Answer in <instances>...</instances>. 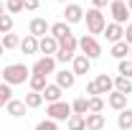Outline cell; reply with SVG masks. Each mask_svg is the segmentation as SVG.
I'll return each instance as SVG.
<instances>
[{
    "label": "cell",
    "instance_id": "6da1fadb",
    "mask_svg": "<svg viewBox=\"0 0 132 130\" xmlns=\"http://www.w3.org/2000/svg\"><path fill=\"white\" fill-rule=\"evenodd\" d=\"M0 77L5 84H10V87H15V84H26V82L31 79V69L26 64H8L3 71H0Z\"/></svg>",
    "mask_w": 132,
    "mask_h": 130
},
{
    "label": "cell",
    "instance_id": "7a4b0ae2",
    "mask_svg": "<svg viewBox=\"0 0 132 130\" xmlns=\"http://www.w3.org/2000/svg\"><path fill=\"white\" fill-rule=\"evenodd\" d=\"M76 49H79V38L74 36V33H69L66 38L59 41V51H56V61H74V56H76Z\"/></svg>",
    "mask_w": 132,
    "mask_h": 130
},
{
    "label": "cell",
    "instance_id": "3957f363",
    "mask_svg": "<svg viewBox=\"0 0 132 130\" xmlns=\"http://www.w3.org/2000/svg\"><path fill=\"white\" fill-rule=\"evenodd\" d=\"M86 31H89V36H94L97 38V33H104V28H107V20H104V13L102 10H97V8H92V10H86Z\"/></svg>",
    "mask_w": 132,
    "mask_h": 130
},
{
    "label": "cell",
    "instance_id": "277c9868",
    "mask_svg": "<svg viewBox=\"0 0 132 130\" xmlns=\"http://www.w3.org/2000/svg\"><path fill=\"white\" fill-rule=\"evenodd\" d=\"M46 115H48V120L59 122V120H69L74 112H71V105L61 99V102H53V105H48V107H46Z\"/></svg>",
    "mask_w": 132,
    "mask_h": 130
},
{
    "label": "cell",
    "instance_id": "5b68a950",
    "mask_svg": "<svg viewBox=\"0 0 132 130\" xmlns=\"http://www.w3.org/2000/svg\"><path fill=\"white\" fill-rule=\"evenodd\" d=\"M79 49H81V54L86 56V59H99L102 56V46H99V41L94 38V36H84V38H79Z\"/></svg>",
    "mask_w": 132,
    "mask_h": 130
},
{
    "label": "cell",
    "instance_id": "8992f818",
    "mask_svg": "<svg viewBox=\"0 0 132 130\" xmlns=\"http://www.w3.org/2000/svg\"><path fill=\"white\" fill-rule=\"evenodd\" d=\"M109 13H112V23H119V26H125V23H130L127 18H130V8H127V3L125 0H112L109 3Z\"/></svg>",
    "mask_w": 132,
    "mask_h": 130
},
{
    "label": "cell",
    "instance_id": "52a82bcc",
    "mask_svg": "<svg viewBox=\"0 0 132 130\" xmlns=\"http://www.w3.org/2000/svg\"><path fill=\"white\" fill-rule=\"evenodd\" d=\"M31 74H43V77L56 74V59H53V56H41V59L33 64Z\"/></svg>",
    "mask_w": 132,
    "mask_h": 130
},
{
    "label": "cell",
    "instance_id": "ba28073f",
    "mask_svg": "<svg viewBox=\"0 0 132 130\" xmlns=\"http://www.w3.org/2000/svg\"><path fill=\"white\" fill-rule=\"evenodd\" d=\"M48 31H51V23L46 20V18H33L31 23H28V33L31 36H36V38H43V36H48Z\"/></svg>",
    "mask_w": 132,
    "mask_h": 130
},
{
    "label": "cell",
    "instance_id": "9c48e42d",
    "mask_svg": "<svg viewBox=\"0 0 132 130\" xmlns=\"http://www.w3.org/2000/svg\"><path fill=\"white\" fill-rule=\"evenodd\" d=\"M71 71H74L76 77H86V74L92 71V59H86L84 54H76L74 61H71Z\"/></svg>",
    "mask_w": 132,
    "mask_h": 130
},
{
    "label": "cell",
    "instance_id": "30bf717a",
    "mask_svg": "<svg viewBox=\"0 0 132 130\" xmlns=\"http://www.w3.org/2000/svg\"><path fill=\"white\" fill-rule=\"evenodd\" d=\"M64 20L69 23V26H74V23L84 20V8H81V5H76V3H69L66 10H64Z\"/></svg>",
    "mask_w": 132,
    "mask_h": 130
},
{
    "label": "cell",
    "instance_id": "8fae6325",
    "mask_svg": "<svg viewBox=\"0 0 132 130\" xmlns=\"http://www.w3.org/2000/svg\"><path fill=\"white\" fill-rule=\"evenodd\" d=\"M38 51H43L46 56H56V51H59V41L48 33V36L38 38Z\"/></svg>",
    "mask_w": 132,
    "mask_h": 130
},
{
    "label": "cell",
    "instance_id": "7c38bea8",
    "mask_svg": "<svg viewBox=\"0 0 132 130\" xmlns=\"http://www.w3.org/2000/svg\"><path fill=\"white\" fill-rule=\"evenodd\" d=\"M104 38H107L109 44H117V41L125 38V28H122L119 23H109V26L104 28Z\"/></svg>",
    "mask_w": 132,
    "mask_h": 130
},
{
    "label": "cell",
    "instance_id": "4fadbf2b",
    "mask_svg": "<svg viewBox=\"0 0 132 130\" xmlns=\"http://www.w3.org/2000/svg\"><path fill=\"white\" fill-rule=\"evenodd\" d=\"M41 95H43V99H46L48 105H53V102H61V95H64V89H61L59 84H46V89H43Z\"/></svg>",
    "mask_w": 132,
    "mask_h": 130
},
{
    "label": "cell",
    "instance_id": "5bb4252c",
    "mask_svg": "<svg viewBox=\"0 0 132 130\" xmlns=\"http://www.w3.org/2000/svg\"><path fill=\"white\" fill-rule=\"evenodd\" d=\"M107 105H109L112 110H117V112H122V110L127 107V95H122V92H109Z\"/></svg>",
    "mask_w": 132,
    "mask_h": 130
},
{
    "label": "cell",
    "instance_id": "9a60e30c",
    "mask_svg": "<svg viewBox=\"0 0 132 130\" xmlns=\"http://www.w3.org/2000/svg\"><path fill=\"white\" fill-rule=\"evenodd\" d=\"M74 82H76V74H74V71H69V69L56 71V84H59L61 89H71V87H74Z\"/></svg>",
    "mask_w": 132,
    "mask_h": 130
},
{
    "label": "cell",
    "instance_id": "2e32d148",
    "mask_svg": "<svg viewBox=\"0 0 132 130\" xmlns=\"http://www.w3.org/2000/svg\"><path fill=\"white\" fill-rule=\"evenodd\" d=\"M94 82H97L99 95H109V92H114V79H112V77H107V74H99Z\"/></svg>",
    "mask_w": 132,
    "mask_h": 130
},
{
    "label": "cell",
    "instance_id": "e0dca14e",
    "mask_svg": "<svg viewBox=\"0 0 132 130\" xmlns=\"http://www.w3.org/2000/svg\"><path fill=\"white\" fill-rule=\"evenodd\" d=\"M71 33V26L66 23V20H59V23H51V36L56 38V41H61Z\"/></svg>",
    "mask_w": 132,
    "mask_h": 130
},
{
    "label": "cell",
    "instance_id": "ac0fdd59",
    "mask_svg": "<svg viewBox=\"0 0 132 130\" xmlns=\"http://www.w3.org/2000/svg\"><path fill=\"white\" fill-rule=\"evenodd\" d=\"M5 110H8L10 117H23V115H26V102H23V99H10V102L5 105Z\"/></svg>",
    "mask_w": 132,
    "mask_h": 130
},
{
    "label": "cell",
    "instance_id": "d6986e66",
    "mask_svg": "<svg viewBox=\"0 0 132 130\" xmlns=\"http://www.w3.org/2000/svg\"><path fill=\"white\" fill-rule=\"evenodd\" d=\"M18 49L23 51V54H36V51H38V38L28 33L26 38H20V46H18Z\"/></svg>",
    "mask_w": 132,
    "mask_h": 130
},
{
    "label": "cell",
    "instance_id": "ffe728a7",
    "mask_svg": "<svg viewBox=\"0 0 132 130\" xmlns=\"http://www.w3.org/2000/svg\"><path fill=\"white\" fill-rule=\"evenodd\" d=\"M109 54L114 56L117 61H122V59H127V56H130V46H127L125 41H117V44H112V49H109Z\"/></svg>",
    "mask_w": 132,
    "mask_h": 130
},
{
    "label": "cell",
    "instance_id": "44dd1931",
    "mask_svg": "<svg viewBox=\"0 0 132 130\" xmlns=\"http://www.w3.org/2000/svg\"><path fill=\"white\" fill-rule=\"evenodd\" d=\"M71 112L74 115H89V97H76L74 102H71Z\"/></svg>",
    "mask_w": 132,
    "mask_h": 130
},
{
    "label": "cell",
    "instance_id": "7402d4cb",
    "mask_svg": "<svg viewBox=\"0 0 132 130\" xmlns=\"http://www.w3.org/2000/svg\"><path fill=\"white\" fill-rule=\"evenodd\" d=\"M104 128V115L102 112H89L86 115V130H102Z\"/></svg>",
    "mask_w": 132,
    "mask_h": 130
},
{
    "label": "cell",
    "instance_id": "603a6c76",
    "mask_svg": "<svg viewBox=\"0 0 132 130\" xmlns=\"http://www.w3.org/2000/svg\"><path fill=\"white\" fill-rule=\"evenodd\" d=\"M114 92H122V95L130 97V95H132V79H127V77H117V79H114Z\"/></svg>",
    "mask_w": 132,
    "mask_h": 130
},
{
    "label": "cell",
    "instance_id": "cb8c5ba5",
    "mask_svg": "<svg viewBox=\"0 0 132 130\" xmlns=\"http://www.w3.org/2000/svg\"><path fill=\"white\" fill-rule=\"evenodd\" d=\"M117 125H119V130H132V110H130V107H125V110L119 112Z\"/></svg>",
    "mask_w": 132,
    "mask_h": 130
},
{
    "label": "cell",
    "instance_id": "d4e9b609",
    "mask_svg": "<svg viewBox=\"0 0 132 130\" xmlns=\"http://www.w3.org/2000/svg\"><path fill=\"white\" fill-rule=\"evenodd\" d=\"M28 84H31V92H43L48 82H46V77H43V74H31Z\"/></svg>",
    "mask_w": 132,
    "mask_h": 130
},
{
    "label": "cell",
    "instance_id": "484cf974",
    "mask_svg": "<svg viewBox=\"0 0 132 130\" xmlns=\"http://www.w3.org/2000/svg\"><path fill=\"white\" fill-rule=\"evenodd\" d=\"M13 26H15V20H13L10 13H3V16H0V33H3V36H5V33H13Z\"/></svg>",
    "mask_w": 132,
    "mask_h": 130
},
{
    "label": "cell",
    "instance_id": "4316f807",
    "mask_svg": "<svg viewBox=\"0 0 132 130\" xmlns=\"http://www.w3.org/2000/svg\"><path fill=\"white\" fill-rule=\"evenodd\" d=\"M66 125H69V130H86V117L84 115H71Z\"/></svg>",
    "mask_w": 132,
    "mask_h": 130
},
{
    "label": "cell",
    "instance_id": "83f0119b",
    "mask_svg": "<svg viewBox=\"0 0 132 130\" xmlns=\"http://www.w3.org/2000/svg\"><path fill=\"white\" fill-rule=\"evenodd\" d=\"M26 107H31V110H36V107H41L43 105V95L41 92H31V95H26Z\"/></svg>",
    "mask_w": 132,
    "mask_h": 130
},
{
    "label": "cell",
    "instance_id": "f1b7e54d",
    "mask_svg": "<svg viewBox=\"0 0 132 130\" xmlns=\"http://www.w3.org/2000/svg\"><path fill=\"white\" fill-rule=\"evenodd\" d=\"M10 99H13V87L3 82V84H0V107H5Z\"/></svg>",
    "mask_w": 132,
    "mask_h": 130
},
{
    "label": "cell",
    "instance_id": "f546056e",
    "mask_svg": "<svg viewBox=\"0 0 132 130\" xmlns=\"http://www.w3.org/2000/svg\"><path fill=\"white\" fill-rule=\"evenodd\" d=\"M0 44H3V49H5V51H8V49H18V46H20V38H18L15 33H5Z\"/></svg>",
    "mask_w": 132,
    "mask_h": 130
},
{
    "label": "cell",
    "instance_id": "4dcf8cb0",
    "mask_svg": "<svg viewBox=\"0 0 132 130\" xmlns=\"http://www.w3.org/2000/svg\"><path fill=\"white\" fill-rule=\"evenodd\" d=\"M117 71H119V77L132 79V59H122V61L117 64Z\"/></svg>",
    "mask_w": 132,
    "mask_h": 130
},
{
    "label": "cell",
    "instance_id": "1f68e13d",
    "mask_svg": "<svg viewBox=\"0 0 132 130\" xmlns=\"http://www.w3.org/2000/svg\"><path fill=\"white\" fill-rule=\"evenodd\" d=\"M104 110V99L102 97H89V112H102Z\"/></svg>",
    "mask_w": 132,
    "mask_h": 130
},
{
    "label": "cell",
    "instance_id": "d6a6232c",
    "mask_svg": "<svg viewBox=\"0 0 132 130\" xmlns=\"http://www.w3.org/2000/svg\"><path fill=\"white\" fill-rule=\"evenodd\" d=\"M5 10H8L10 16H13V13H20V10H23V3H20V0H5Z\"/></svg>",
    "mask_w": 132,
    "mask_h": 130
},
{
    "label": "cell",
    "instance_id": "836d02e7",
    "mask_svg": "<svg viewBox=\"0 0 132 130\" xmlns=\"http://www.w3.org/2000/svg\"><path fill=\"white\" fill-rule=\"evenodd\" d=\"M36 130H59V125H56L53 120H48V117H46V120H41V122L36 125Z\"/></svg>",
    "mask_w": 132,
    "mask_h": 130
},
{
    "label": "cell",
    "instance_id": "e575fe53",
    "mask_svg": "<svg viewBox=\"0 0 132 130\" xmlns=\"http://www.w3.org/2000/svg\"><path fill=\"white\" fill-rule=\"evenodd\" d=\"M23 3V10H38V5H41V0H20Z\"/></svg>",
    "mask_w": 132,
    "mask_h": 130
},
{
    "label": "cell",
    "instance_id": "d590c367",
    "mask_svg": "<svg viewBox=\"0 0 132 130\" xmlns=\"http://www.w3.org/2000/svg\"><path fill=\"white\" fill-rule=\"evenodd\" d=\"M122 41H125L127 46H132V20L127 23V28H125V38H122Z\"/></svg>",
    "mask_w": 132,
    "mask_h": 130
},
{
    "label": "cell",
    "instance_id": "8d00e7d4",
    "mask_svg": "<svg viewBox=\"0 0 132 130\" xmlns=\"http://www.w3.org/2000/svg\"><path fill=\"white\" fill-rule=\"evenodd\" d=\"M86 95H89V97H97V95H99L97 82H89V84H86Z\"/></svg>",
    "mask_w": 132,
    "mask_h": 130
},
{
    "label": "cell",
    "instance_id": "74e56055",
    "mask_svg": "<svg viewBox=\"0 0 132 130\" xmlns=\"http://www.w3.org/2000/svg\"><path fill=\"white\" fill-rule=\"evenodd\" d=\"M109 3H112V0H92V5H94L97 10H102V8H107Z\"/></svg>",
    "mask_w": 132,
    "mask_h": 130
},
{
    "label": "cell",
    "instance_id": "f35d334b",
    "mask_svg": "<svg viewBox=\"0 0 132 130\" xmlns=\"http://www.w3.org/2000/svg\"><path fill=\"white\" fill-rule=\"evenodd\" d=\"M3 13H5V3L0 0V16H3Z\"/></svg>",
    "mask_w": 132,
    "mask_h": 130
},
{
    "label": "cell",
    "instance_id": "ab89813d",
    "mask_svg": "<svg viewBox=\"0 0 132 130\" xmlns=\"http://www.w3.org/2000/svg\"><path fill=\"white\" fill-rule=\"evenodd\" d=\"M3 54H5V49H3V44H0V56H3Z\"/></svg>",
    "mask_w": 132,
    "mask_h": 130
},
{
    "label": "cell",
    "instance_id": "60d3db41",
    "mask_svg": "<svg viewBox=\"0 0 132 130\" xmlns=\"http://www.w3.org/2000/svg\"><path fill=\"white\" fill-rule=\"evenodd\" d=\"M127 8H130V10H132V0H127Z\"/></svg>",
    "mask_w": 132,
    "mask_h": 130
},
{
    "label": "cell",
    "instance_id": "b9f144b4",
    "mask_svg": "<svg viewBox=\"0 0 132 130\" xmlns=\"http://www.w3.org/2000/svg\"><path fill=\"white\" fill-rule=\"evenodd\" d=\"M56 3H66V5H69V0H56Z\"/></svg>",
    "mask_w": 132,
    "mask_h": 130
},
{
    "label": "cell",
    "instance_id": "7bdbcfd3",
    "mask_svg": "<svg viewBox=\"0 0 132 130\" xmlns=\"http://www.w3.org/2000/svg\"><path fill=\"white\" fill-rule=\"evenodd\" d=\"M130 59H132V46H130Z\"/></svg>",
    "mask_w": 132,
    "mask_h": 130
},
{
    "label": "cell",
    "instance_id": "ee69618b",
    "mask_svg": "<svg viewBox=\"0 0 132 130\" xmlns=\"http://www.w3.org/2000/svg\"><path fill=\"white\" fill-rule=\"evenodd\" d=\"M0 84H3V77H0Z\"/></svg>",
    "mask_w": 132,
    "mask_h": 130
}]
</instances>
